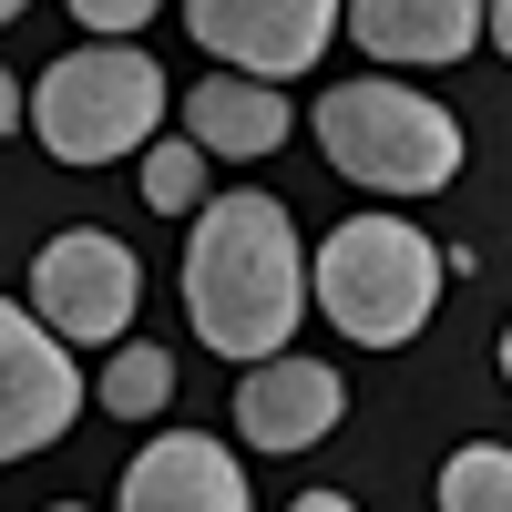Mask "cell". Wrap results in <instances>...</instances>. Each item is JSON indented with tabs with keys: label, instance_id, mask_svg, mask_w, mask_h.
Segmentation results:
<instances>
[{
	"label": "cell",
	"instance_id": "cell-15",
	"mask_svg": "<svg viewBox=\"0 0 512 512\" xmlns=\"http://www.w3.org/2000/svg\"><path fill=\"white\" fill-rule=\"evenodd\" d=\"M62 11L82 21V31H103V41H123V31H144L164 0H62Z\"/></svg>",
	"mask_w": 512,
	"mask_h": 512
},
{
	"label": "cell",
	"instance_id": "cell-10",
	"mask_svg": "<svg viewBox=\"0 0 512 512\" xmlns=\"http://www.w3.org/2000/svg\"><path fill=\"white\" fill-rule=\"evenodd\" d=\"M349 41L369 62H410L441 72L472 41H492V0H349Z\"/></svg>",
	"mask_w": 512,
	"mask_h": 512
},
{
	"label": "cell",
	"instance_id": "cell-8",
	"mask_svg": "<svg viewBox=\"0 0 512 512\" xmlns=\"http://www.w3.org/2000/svg\"><path fill=\"white\" fill-rule=\"evenodd\" d=\"M338 410H349L338 369H328V359H297V349L256 359V369L236 379V441H246V451H318V441L338 431Z\"/></svg>",
	"mask_w": 512,
	"mask_h": 512
},
{
	"label": "cell",
	"instance_id": "cell-12",
	"mask_svg": "<svg viewBox=\"0 0 512 512\" xmlns=\"http://www.w3.org/2000/svg\"><path fill=\"white\" fill-rule=\"evenodd\" d=\"M93 400H103L113 420H154L164 400H175V359L144 349V338H123V349L103 359V379H93Z\"/></svg>",
	"mask_w": 512,
	"mask_h": 512
},
{
	"label": "cell",
	"instance_id": "cell-13",
	"mask_svg": "<svg viewBox=\"0 0 512 512\" xmlns=\"http://www.w3.org/2000/svg\"><path fill=\"white\" fill-rule=\"evenodd\" d=\"M441 512H512V451L502 441H461L451 461H441V492H431Z\"/></svg>",
	"mask_w": 512,
	"mask_h": 512
},
{
	"label": "cell",
	"instance_id": "cell-5",
	"mask_svg": "<svg viewBox=\"0 0 512 512\" xmlns=\"http://www.w3.org/2000/svg\"><path fill=\"white\" fill-rule=\"evenodd\" d=\"M31 308L52 318L72 349H123V328H134V308H144L134 246L103 236V226H62L31 256Z\"/></svg>",
	"mask_w": 512,
	"mask_h": 512
},
{
	"label": "cell",
	"instance_id": "cell-6",
	"mask_svg": "<svg viewBox=\"0 0 512 512\" xmlns=\"http://www.w3.org/2000/svg\"><path fill=\"white\" fill-rule=\"evenodd\" d=\"M72 420H82V369H72V338L41 318V308L0 297V461L52 451Z\"/></svg>",
	"mask_w": 512,
	"mask_h": 512
},
{
	"label": "cell",
	"instance_id": "cell-3",
	"mask_svg": "<svg viewBox=\"0 0 512 512\" xmlns=\"http://www.w3.org/2000/svg\"><path fill=\"white\" fill-rule=\"evenodd\" d=\"M318 154L369 195H441L461 175V123L410 82H338L318 93Z\"/></svg>",
	"mask_w": 512,
	"mask_h": 512
},
{
	"label": "cell",
	"instance_id": "cell-21",
	"mask_svg": "<svg viewBox=\"0 0 512 512\" xmlns=\"http://www.w3.org/2000/svg\"><path fill=\"white\" fill-rule=\"evenodd\" d=\"M52 512H82V502H52Z\"/></svg>",
	"mask_w": 512,
	"mask_h": 512
},
{
	"label": "cell",
	"instance_id": "cell-7",
	"mask_svg": "<svg viewBox=\"0 0 512 512\" xmlns=\"http://www.w3.org/2000/svg\"><path fill=\"white\" fill-rule=\"evenodd\" d=\"M185 31H195L205 62L287 82V72H308L328 41L349 31V0H185Z\"/></svg>",
	"mask_w": 512,
	"mask_h": 512
},
{
	"label": "cell",
	"instance_id": "cell-20",
	"mask_svg": "<svg viewBox=\"0 0 512 512\" xmlns=\"http://www.w3.org/2000/svg\"><path fill=\"white\" fill-rule=\"evenodd\" d=\"M11 11H21V0H0V21H11Z\"/></svg>",
	"mask_w": 512,
	"mask_h": 512
},
{
	"label": "cell",
	"instance_id": "cell-9",
	"mask_svg": "<svg viewBox=\"0 0 512 512\" xmlns=\"http://www.w3.org/2000/svg\"><path fill=\"white\" fill-rule=\"evenodd\" d=\"M113 512H256V502H246V472H236L226 441H205V431H164V441L134 451V472H123Z\"/></svg>",
	"mask_w": 512,
	"mask_h": 512
},
{
	"label": "cell",
	"instance_id": "cell-2",
	"mask_svg": "<svg viewBox=\"0 0 512 512\" xmlns=\"http://www.w3.org/2000/svg\"><path fill=\"white\" fill-rule=\"evenodd\" d=\"M318 308L338 338H359V349H410L420 328H431L441 308V277H451V256L400 226V216H349L328 246H318Z\"/></svg>",
	"mask_w": 512,
	"mask_h": 512
},
{
	"label": "cell",
	"instance_id": "cell-11",
	"mask_svg": "<svg viewBox=\"0 0 512 512\" xmlns=\"http://www.w3.org/2000/svg\"><path fill=\"white\" fill-rule=\"evenodd\" d=\"M185 134H195L205 154H226V164H256V154L287 144V93H277V82H256V72H216V82H195V93H185Z\"/></svg>",
	"mask_w": 512,
	"mask_h": 512
},
{
	"label": "cell",
	"instance_id": "cell-1",
	"mask_svg": "<svg viewBox=\"0 0 512 512\" xmlns=\"http://www.w3.org/2000/svg\"><path fill=\"white\" fill-rule=\"evenodd\" d=\"M308 297H318V277L297 256V216L277 195H256V185L205 195L195 246H185V318H195L205 349L236 359V369L277 359L287 328L308 318Z\"/></svg>",
	"mask_w": 512,
	"mask_h": 512
},
{
	"label": "cell",
	"instance_id": "cell-4",
	"mask_svg": "<svg viewBox=\"0 0 512 512\" xmlns=\"http://www.w3.org/2000/svg\"><path fill=\"white\" fill-rule=\"evenodd\" d=\"M154 123H164V72L144 52H123V41L62 52L31 93V134L52 164H123L154 144Z\"/></svg>",
	"mask_w": 512,
	"mask_h": 512
},
{
	"label": "cell",
	"instance_id": "cell-17",
	"mask_svg": "<svg viewBox=\"0 0 512 512\" xmlns=\"http://www.w3.org/2000/svg\"><path fill=\"white\" fill-rule=\"evenodd\" d=\"M492 52L512 62V0H492Z\"/></svg>",
	"mask_w": 512,
	"mask_h": 512
},
{
	"label": "cell",
	"instance_id": "cell-14",
	"mask_svg": "<svg viewBox=\"0 0 512 512\" xmlns=\"http://www.w3.org/2000/svg\"><path fill=\"white\" fill-rule=\"evenodd\" d=\"M134 164H144V205L154 216H195L205 205V144L195 134H154Z\"/></svg>",
	"mask_w": 512,
	"mask_h": 512
},
{
	"label": "cell",
	"instance_id": "cell-19",
	"mask_svg": "<svg viewBox=\"0 0 512 512\" xmlns=\"http://www.w3.org/2000/svg\"><path fill=\"white\" fill-rule=\"evenodd\" d=\"M502 379H512V328H502Z\"/></svg>",
	"mask_w": 512,
	"mask_h": 512
},
{
	"label": "cell",
	"instance_id": "cell-18",
	"mask_svg": "<svg viewBox=\"0 0 512 512\" xmlns=\"http://www.w3.org/2000/svg\"><path fill=\"white\" fill-rule=\"evenodd\" d=\"M287 512H359L349 492H308V502H287Z\"/></svg>",
	"mask_w": 512,
	"mask_h": 512
},
{
	"label": "cell",
	"instance_id": "cell-16",
	"mask_svg": "<svg viewBox=\"0 0 512 512\" xmlns=\"http://www.w3.org/2000/svg\"><path fill=\"white\" fill-rule=\"evenodd\" d=\"M31 123V93H21V72H0V134H21Z\"/></svg>",
	"mask_w": 512,
	"mask_h": 512
}]
</instances>
